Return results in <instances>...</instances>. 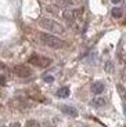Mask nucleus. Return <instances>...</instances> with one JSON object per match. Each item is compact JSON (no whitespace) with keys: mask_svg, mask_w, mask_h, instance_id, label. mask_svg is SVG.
<instances>
[{"mask_svg":"<svg viewBox=\"0 0 126 127\" xmlns=\"http://www.w3.org/2000/svg\"><path fill=\"white\" fill-rule=\"evenodd\" d=\"M39 26L44 31L50 32V33H56V35H64L65 33V28L60 22H57L51 18H47V17H43V18L39 19Z\"/></svg>","mask_w":126,"mask_h":127,"instance_id":"obj_1","label":"nucleus"},{"mask_svg":"<svg viewBox=\"0 0 126 127\" xmlns=\"http://www.w3.org/2000/svg\"><path fill=\"white\" fill-rule=\"evenodd\" d=\"M38 36H39V40L44 46H47L50 48H54V50H60V48H64L66 46L65 40L57 37L54 35H50V33H39Z\"/></svg>","mask_w":126,"mask_h":127,"instance_id":"obj_2","label":"nucleus"},{"mask_svg":"<svg viewBox=\"0 0 126 127\" xmlns=\"http://www.w3.org/2000/svg\"><path fill=\"white\" fill-rule=\"evenodd\" d=\"M83 14V10H71V8H66L65 11L63 13V18L65 19L66 22L69 25H73L76 22V19H79Z\"/></svg>","mask_w":126,"mask_h":127,"instance_id":"obj_3","label":"nucleus"},{"mask_svg":"<svg viewBox=\"0 0 126 127\" xmlns=\"http://www.w3.org/2000/svg\"><path fill=\"white\" fill-rule=\"evenodd\" d=\"M29 64H32L33 66H38V68H47L51 64V60L47 58V57H43V55L33 54L31 58H29Z\"/></svg>","mask_w":126,"mask_h":127,"instance_id":"obj_4","label":"nucleus"},{"mask_svg":"<svg viewBox=\"0 0 126 127\" xmlns=\"http://www.w3.org/2000/svg\"><path fill=\"white\" fill-rule=\"evenodd\" d=\"M14 73H15L18 77L25 79V77H29L32 75V70L29 69L26 65H15V66H14Z\"/></svg>","mask_w":126,"mask_h":127,"instance_id":"obj_5","label":"nucleus"},{"mask_svg":"<svg viewBox=\"0 0 126 127\" xmlns=\"http://www.w3.org/2000/svg\"><path fill=\"white\" fill-rule=\"evenodd\" d=\"M61 111L65 115L72 116V118H76V116H78V111H76L73 106H69V105H63V106H61Z\"/></svg>","mask_w":126,"mask_h":127,"instance_id":"obj_6","label":"nucleus"},{"mask_svg":"<svg viewBox=\"0 0 126 127\" xmlns=\"http://www.w3.org/2000/svg\"><path fill=\"white\" fill-rule=\"evenodd\" d=\"M105 86H104V83L103 82H96L93 83V86H91V93L93 94H101V93L104 91Z\"/></svg>","mask_w":126,"mask_h":127,"instance_id":"obj_7","label":"nucleus"},{"mask_svg":"<svg viewBox=\"0 0 126 127\" xmlns=\"http://www.w3.org/2000/svg\"><path fill=\"white\" fill-rule=\"evenodd\" d=\"M105 104H107V101H105V98H103V97H97V98H94L91 101V106H94V108H101V106H104Z\"/></svg>","mask_w":126,"mask_h":127,"instance_id":"obj_8","label":"nucleus"},{"mask_svg":"<svg viewBox=\"0 0 126 127\" xmlns=\"http://www.w3.org/2000/svg\"><path fill=\"white\" fill-rule=\"evenodd\" d=\"M57 95H58L60 98H66V97L69 95V89H68V87H61V89L57 91Z\"/></svg>","mask_w":126,"mask_h":127,"instance_id":"obj_9","label":"nucleus"},{"mask_svg":"<svg viewBox=\"0 0 126 127\" xmlns=\"http://www.w3.org/2000/svg\"><path fill=\"white\" fill-rule=\"evenodd\" d=\"M72 3H73V0H58L57 6L61 7V8H65V7H69Z\"/></svg>","mask_w":126,"mask_h":127,"instance_id":"obj_10","label":"nucleus"},{"mask_svg":"<svg viewBox=\"0 0 126 127\" xmlns=\"http://www.w3.org/2000/svg\"><path fill=\"white\" fill-rule=\"evenodd\" d=\"M111 14H112L114 18H121V17L123 15V11H122V8H119V7H115V8H112Z\"/></svg>","mask_w":126,"mask_h":127,"instance_id":"obj_11","label":"nucleus"},{"mask_svg":"<svg viewBox=\"0 0 126 127\" xmlns=\"http://www.w3.org/2000/svg\"><path fill=\"white\" fill-rule=\"evenodd\" d=\"M104 69L107 70L108 73H111V72H112V70H114V64H112V61H107V62H105Z\"/></svg>","mask_w":126,"mask_h":127,"instance_id":"obj_12","label":"nucleus"},{"mask_svg":"<svg viewBox=\"0 0 126 127\" xmlns=\"http://www.w3.org/2000/svg\"><path fill=\"white\" fill-rule=\"evenodd\" d=\"M26 127H42V124L36 120H28L26 122Z\"/></svg>","mask_w":126,"mask_h":127,"instance_id":"obj_13","label":"nucleus"},{"mask_svg":"<svg viewBox=\"0 0 126 127\" xmlns=\"http://www.w3.org/2000/svg\"><path fill=\"white\" fill-rule=\"evenodd\" d=\"M118 91H119L121 97L123 98V95H125V90H123V86H122V84H118Z\"/></svg>","mask_w":126,"mask_h":127,"instance_id":"obj_14","label":"nucleus"},{"mask_svg":"<svg viewBox=\"0 0 126 127\" xmlns=\"http://www.w3.org/2000/svg\"><path fill=\"white\" fill-rule=\"evenodd\" d=\"M44 82H46V83H53V82H54V77L46 75V76H44Z\"/></svg>","mask_w":126,"mask_h":127,"instance_id":"obj_15","label":"nucleus"},{"mask_svg":"<svg viewBox=\"0 0 126 127\" xmlns=\"http://www.w3.org/2000/svg\"><path fill=\"white\" fill-rule=\"evenodd\" d=\"M10 127H21V124L18 123V122H14V123H11V126Z\"/></svg>","mask_w":126,"mask_h":127,"instance_id":"obj_16","label":"nucleus"},{"mask_svg":"<svg viewBox=\"0 0 126 127\" xmlns=\"http://www.w3.org/2000/svg\"><path fill=\"white\" fill-rule=\"evenodd\" d=\"M43 127H54V126H53L51 123H49V122H46V123L43 124Z\"/></svg>","mask_w":126,"mask_h":127,"instance_id":"obj_17","label":"nucleus"},{"mask_svg":"<svg viewBox=\"0 0 126 127\" xmlns=\"http://www.w3.org/2000/svg\"><path fill=\"white\" fill-rule=\"evenodd\" d=\"M111 1H112L114 4H118V3H121V1H122V0H111Z\"/></svg>","mask_w":126,"mask_h":127,"instance_id":"obj_18","label":"nucleus"},{"mask_svg":"<svg viewBox=\"0 0 126 127\" xmlns=\"http://www.w3.org/2000/svg\"><path fill=\"white\" fill-rule=\"evenodd\" d=\"M4 82H6V80H4V77H3V76H0V84H3Z\"/></svg>","mask_w":126,"mask_h":127,"instance_id":"obj_19","label":"nucleus"},{"mask_svg":"<svg viewBox=\"0 0 126 127\" xmlns=\"http://www.w3.org/2000/svg\"><path fill=\"white\" fill-rule=\"evenodd\" d=\"M80 127H89V126H86V124H83V126H80Z\"/></svg>","mask_w":126,"mask_h":127,"instance_id":"obj_20","label":"nucleus"},{"mask_svg":"<svg viewBox=\"0 0 126 127\" xmlns=\"http://www.w3.org/2000/svg\"><path fill=\"white\" fill-rule=\"evenodd\" d=\"M0 127H8V126H0Z\"/></svg>","mask_w":126,"mask_h":127,"instance_id":"obj_21","label":"nucleus"}]
</instances>
